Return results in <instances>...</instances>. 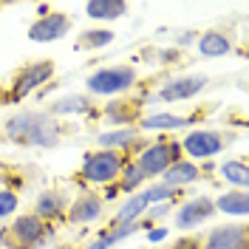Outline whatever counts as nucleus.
I'll return each instance as SVG.
<instances>
[{
    "label": "nucleus",
    "instance_id": "12",
    "mask_svg": "<svg viewBox=\"0 0 249 249\" xmlns=\"http://www.w3.org/2000/svg\"><path fill=\"white\" fill-rule=\"evenodd\" d=\"M198 178V167L193 164V161H176V164H170L167 170L161 173V184L164 187H173V190H181L184 184H193Z\"/></svg>",
    "mask_w": 249,
    "mask_h": 249
},
{
    "label": "nucleus",
    "instance_id": "3",
    "mask_svg": "<svg viewBox=\"0 0 249 249\" xmlns=\"http://www.w3.org/2000/svg\"><path fill=\"white\" fill-rule=\"evenodd\" d=\"M136 82V71L130 65H116V68H102L88 77L85 88L99 96H110V93H122Z\"/></svg>",
    "mask_w": 249,
    "mask_h": 249
},
{
    "label": "nucleus",
    "instance_id": "18",
    "mask_svg": "<svg viewBox=\"0 0 249 249\" xmlns=\"http://www.w3.org/2000/svg\"><path fill=\"white\" fill-rule=\"evenodd\" d=\"M65 210H68L65 196H60V193H43L37 198V213L34 215L43 218V221H51V218H57L60 213H65Z\"/></svg>",
    "mask_w": 249,
    "mask_h": 249
},
{
    "label": "nucleus",
    "instance_id": "19",
    "mask_svg": "<svg viewBox=\"0 0 249 249\" xmlns=\"http://www.w3.org/2000/svg\"><path fill=\"white\" fill-rule=\"evenodd\" d=\"M215 210H221V213H227V215H247L249 213V196L247 193H224L221 198H215Z\"/></svg>",
    "mask_w": 249,
    "mask_h": 249
},
{
    "label": "nucleus",
    "instance_id": "1",
    "mask_svg": "<svg viewBox=\"0 0 249 249\" xmlns=\"http://www.w3.org/2000/svg\"><path fill=\"white\" fill-rule=\"evenodd\" d=\"M6 136L17 144H34V147H54L60 142V124L48 113H17L6 124Z\"/></svg>",
    "mask_w": 249,
    "mask_h": 249
},
{
    "label": "nucleus",
    "instance_id": "6",
    "mask_svg": "<svg viewBox=\"0 0 249 249\" xmlns=\"http://www.w3.org/2000/svg\"><path fill=\"white\" fill-rule=\"evenodd\" d=\"M227 139L215 133V130H193L187 133L184 142H181V150L193 156V159H210V156H218L224 150Z\"/></svg>",
    "mask_w": 249,
    "mask_h": 249
},
{
    "label": "nucleus",
    "instance_id": "21",
    "mask_svg": "<svg viewBox=\"0 0 249 249\" xmlns=\"http://www.w3.org/2000/svg\"><path fill=\"white\" fill-rule=\"evenodd\" d=\"M147 210V201L139 196H133L130 201H124L119 210H116V215H113V227H122V224H133V221H139L142 213Z\"/></svg>",
    "mask_w": 249,
    "mask_h": 249
},
{
    "label": "nucleus",
    "instance_id": "23",
    "mask_svg": "<svg viewBox=\"0 0 249 249\" xmlns=\"http://www.w3.org/2000/svg\"><path fill=\"white\" fill-rule=\"evenodd\" d=\"M119 176H122V181L116 184L119 187V193H133V190H139V184L144 181V173L136 167V161H133V164H124Z\"/></svg>",
    "mask_w": 249,
    "mask_h": 249
},
{
    "label": "nucleus",
    "instance_id": "7",
    "mask_svg": "<svg viewBox=\"0 0 249 249\" xmlns=\"http://www.w3.org/2000/svg\"><path fill=\"white\" fill-rule=\"evenodd\" d=\"M207 88V77L201 74H193V77H178L167 82L164 88H159V99L161 102H181V99H190V96H196V93H201Z\"/></svg>",
    "mask_w": 249,
    "mask_h": 249
},
{
    "label": "nucleus",
    "instance_id": "4",
    "mask_svg": "<svg viewBox=\"0 0 249 249\" xmlns=\"http://www.w3.org/2000/svg\"><path fill=\"white\" fill-rule=\"evenodd\" d=\"M178 153H181V144H178V142H156V144H150V147L142 150L136 167H139L144 176H161L170 164L181 161Z\"/></svg>",
    "mask_w": 249,
    "mask_h": 249
},
{
    "label": "nucleus",
    "instance_id": "24",
    "mask_svg": "<svg viewBox=\"0 0 249 249\" xmlns=\"http://www.w3.org/2000/svg\"><path fill=\"white\" fill-rule=\"evenodd\" d=\"M108 43H113V31L96 29V31H85L79 37L77 48H102V46H108Z\"/></svg>",
    "mask_w": 249,
    "mask_h": 249
},
{
    "label": "nucleus",
    "instance_id": "9",
    "mask_svg": "<svg viewBox=\"0 0 249 249\" xmlns=\"http://www.w3.org/2000/svg\"><path fill=\"white\" fill-rule=\"evenodd\" d=\"M68 29H71V20L65 15H46V17H40L37 23H31L29 37L34 43H54V40L65 37Z\"/></svg>",
    "mask_w": 249,
    "mask_h": 249
},
{
    "label": "nucleus",
    "instance_id": "11",
    "mask_svg": "<svg viewBox=\"0 0 249 249\" xmlns=\"http://www.w3.org/2000/svg\"><path fill=\"white\" fill-rule=\"evenodd\" d=\"M207 249H247V227L227 224L207 235Z\"/></svg>",
    "mask_w": 249,
    "mask_h": 249
},
{
    "label": "nucleus",
    "instance_id": "2",
    "mask_svg": "<svg viewBox=\"0 0 249 249\" xmlns=\"http://www.w3.org/2000/svg\"><path fill=\"white\" fill-rule=\"evenodd\" d=\"M127 164L122 153L116 150H96V153H85L82 159V178L88 184H113L119 178L122 167Z\"/></svg>",
    "mask_w": 249,
    "mask_h": 249
},
{
    "label": "nucleus",
    "instance_id": "17",
    "mask_svg": "<svg viewBox=\"0 0 249 249\" xmlns=\"http://www.w3.org/2000/svg\"><path fill=\"white\" fill-rule=\"evenodd\" d=\"M102 213V201L96 198V196H85V198H79L71 210H68V218L74 221V224H88L93 218H99Z\"/></svg>",
    "mask_w": 249,
    "mask_h": 249
},
{
    "label": "nucleus",
    "instance_id": "28",
    "mask_svg": "<svg viewBox=\"0 0 249 249\" xmlns=\"http://www.w3.org/2000/svg\"><path fill=\"white\" fill-rule=\"evenodd\" d=\"M173 249H198V244H196V241H178Z\"/></svg>",
    "mask_w": 249,
    "mask_h": 249
},
{
    "label": "nucleus",
    "instance_id": "30",
    "mask_svg": "<svg viewBox=\"0 0 249 249\" xmlns=\"http://www.w3.org/2000/svg\"><path fill=\"white\" fill-rule=\"evenodd\" d=\"M167 210H170V207H167V204H161V207H153V215H164V213H167Z\"/></svg>",
    "mask_w": 249,
    "mask_h": 249
},
{
    "label": "nucleus",
    "instance_id": "27",
    "mask_svg": "<svg viewBox=\"0 0 249 249\" xmlns=\"http://www.w3.org/2000/svg\"><path fill=\"white\" fill-rule=\"evenodd\" d=\"M164 238H167V230H164V227H150V230H147V241H164Z\"/></svg>",
    "mask_w": 249,
    "mask_h": 249
},
{
    "label": "nucleus",
    "instance_id": "5",
    "mask_svg": "<svg viewBox=\"0 0 249 249\" xmlns=\"http://www.w3.org/2000/svg\"><path fill=\"white\" fill-rule=\"evenodd\" d=\"M48 235H51V227L43 218L20 215L12 224V244H15L12 249H34V247H40Z\"/></svg>",
    "mask_w": 249,
    "mask_h": 249
},
{
    "label": "nucleus",
    "instance_id": "10",
    "mask_svg": "<svg viewBox=\"0 0 249 249\" xmlns=\"http://www.w3.org/2000/svg\"><path fill=\"white\" fill-rule=\"evenodd\" d=\"M215 213V204L210 201V198H190L178 207V213H176V227L178 230H193V227H198L204 224L207 218H213Z\"/></svg>",
    "mask_w": 249,
    "mask_h": 249
},
{
    "label": "nucleus",
    "instance_id": "8",
    "mask_svg": "<svg viewBox=\"0 0 249 249\" xmlns=\"http://www.w3.org/2000/svg\"><path fill=\"white\" fill-rule=\"evenodd\" d=\"M54 74V62L43 60V62H34V65H26V71L17 77L15 82V91H12V99H23L26 93H31L34 88H40L43 82H48Z\"/></svg>",
    "mask_w": 249,
    "mask_h": 249
},
{
    "label": "nucleus",
    "instance_id": "29",
    "mask_svg": "<svg viewBox=\"0 0 249 249\" xmlns=\"http://www.w3.org/2000/svg\"><path fill=\"white\" fill-rule=\"evenodd\" d=\"M119 196V187L116 184H108V190H105V198H116Z\"/></svg>",
    "mask_w": 249,
    "mask_h": 249
},
{
    "label": "nucleus",
    "instance_id": "13",
    "mask_svg": "<svg viewBox=\"0 0 249 249\" xmlns=\"http://www.w3.org/2000/svg\"><path fill=\"white\" fill-rule=\"evenodd\" d=\"M91 110V99L82 93H65L57 102H51V113L48 116H71V113H85Z\"/></svg>",
    "mask_w": 249,
    "mask_h": 249
},
{
    "label": "nucleus",
    "instance_id": "14",
    "mask_svg": "<svg viewBox=\"0 0 249 249\" xmlns=\"http://www.w3.org/2000/svg\"><path fill=\"white\" fill-rule=\"evenodd\" d=\"M198 51H201L204 57H224V54L232 51V43L221 31H207V34L198 37Z\"/></svg>",
    "mask_w": 249,
    "mask_h": 249
},
{
    "label": "nucleus",
    "instance_id": "22",
    "mask_svg": "<svg viewBox=\"0 0 249 249\" xmlns=\"http://www.w3.org/2000/svg\"><path fill=\"white\" fill-rule=\"evenodd\" d=\"M221 176H224V181H230L232 187H238L241 193L247 190L249 184V170L244 161H224L221 164Z\"/></svg>",
    "mask_w": 249,
    "mask_h": 249
},
{
    "label": "nucleus",
    "instance_id": "15",
    "mask_svg": "<svg viewBox=\"0 0 249 249\" xmlns=\"http://www.w3.org/2000/svg\"><path fill=\"white\" fill-rule=\"evenodd\" d=\"M139 142V130L133 127H122V130H110V133H99V144L105 150H124V147H133Z\"/></svg>",
    "mask_w": 249,
    "mask_h": 249
},
{
    "label": "nucleus",
    "instance_id": "16",
    "mask_svg": "<svg viewBox=\"0 0 249 249\" xmlns=\"http://www.w3.org/2000/svg\"><path fill=\"white\" fill-rule=\"evenodd\" d=\"M85 12L93 20H116L127 12V3H122V0H91L85 6Z\"/></svg>",
    "mask_w": 249,
    "mask_h": 249
},
{
    "label": "nucleus",
    "instance_id": "25",
    "mask_svg": "<svg viewBox=\"0 0 249 249\" xmlns=\"http://www.w3.org/2000/svg\"><path fill=\"white\" fill-rule=\"evenodd\" d=\"M173 196H176V190L173 187H164V184H153V187H147V190H142V198L147 201V207L156 201H170Z\"/></svg>",
    "mask_w": 249,
    "mask_h": 249
},
{
    "label": "nucleus",
    "instance_id": "26",
    "mask_svg": "<svg viewBox=\"0 0 249 249\" xmlns=\"http://www.w3.org/2000/svg\"><path fill=\"white\" fill-rule=\"evenodd\" d=\"M15 210H17V196L12 190H0V218L12 215Z\"/></svg>",
    "mask_w": 249,
    "mask_h": 249
},
{
    "label": "nucleus",
    "instance_id": "20",
    "mask_svg": "<svg viewBox=\"0 0 249 249\" xmlns=\"http://www.w3.org/2000/svg\"><path fill=\"white\" fill-rule=\"evenodd\" d=\"M190 124V119H181V116H173V113H150L139 122L142 130H178Z\"/></svg>",
    "mask_w": 249,
    "mask_h": 249
},
{
    "label": "nucleus",
    "instance_id": "31",
    "mask_svg": "<svg viewBox=\"0 0 249 249\" xmlns=\"http://www.w3.org/2000/svg\"><path fill=\"white\" fill-rule=\"evenodd\" d=\"M3 241H6V232H3V230H0V244H3Z\"/></svg>",
    "mask_w": 249,
    "mask_h": 249
}]
</instances>
